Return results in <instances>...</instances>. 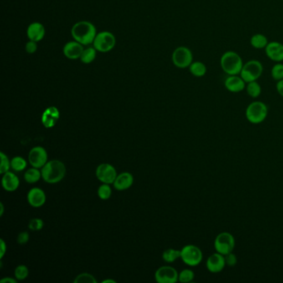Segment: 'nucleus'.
<instances>
[{
	"instance_id": "5",
	"label": "nucleus",
	"mask_w": 283,
	"mask_h": 283,
	"mask_svg": "<svg viewBox=\"0 0 283 283\" xmlns=\"http://www.w3.org/2000/svg\"><path fill=\"white\" fill-rule=\"evenodd\" d=\"M181 260L189 267H197L203 261V252L198 246L188 244L181 249Z\"/></svg>"
},
{
	"instance_id": "20",
	"label": "nucleus",
	"mask_w": 283,
	"mask_h": 283,
	"mask_svg": "<svg viewBox=\"0 0 283 283\" xmlns=\"http://www.w3.org/2000/svg\"><path fill=\"white\" fill-rule=\"evenodd\" d=\"M2 186L7 192H14L19 186V179L15 174L10 171L3 174Z\"/></svg>"
},
{
	"instance_id": "16",
	"label": "nucleus",
	"mask_w": 283,
	"mask_h": 283,
	"mask_svg": "<svg viewBox=\"0 0 283 283\" xmlns=\"http://www.w3.org/2000/svg\"><path fill=\"white\" fill-rule=\"evenodd\" d=\"M60 118V112L55 106H50L43 111L42 123L46 128H53Z\"/></svg>"
},
{
	"instance_id": "31",
	"label": "nucleus",
	"mask_w": 283,
	"mask_h": 283,
	"mask_svg": "<svg viewBox=\"0 0 283 283\" xmlns=\"http://www.w3.org/2000/svg\"><path fill=\"white\" fill-rule=\"evenodd\" d=\"M271 75L273 80L276 82L283 80V63H276L271 71Z\"/></svg>"
},
{
	"instance_id": "40",
	"label": "nucleus",
	"mask_w": 283,
	"mask_h": 283,
	"mask_svg": "<svg viewBox=\"0 0 283 283\" xmlns=\"http://www.w3.org/2000/svg\"><path fill=\"white\" fill-rule=\"evenodd\" d=\"M276 89L278 91V94L283 97V79L278 81L276 84Z\"/></svg>"
},
{
	"instance_id": "15",
	"label": "nucleus",
	"mask_w": 283,
	"mask_h": 283,
	"mask_svg": "<svg viewBox=\"0 0 283 283\" xmlns=\"http://www.w3.org/2000/svg\"><path fill=\"white\" fill-rule=\"evenodd\" d=\"M247 83L239 75H229L224 81L226 89L232 93H239L245 90Z\"/></svg>"
},
{
	"instance_id": "9",
	"label": "nucleus",
	"mask_w": 283,
	"mask_h": 283,
	"mask_svg": "<svg viewBox=\"0 0 283 283\" xmlns=\"http://www.w3.org/2000/svg\"><path fill=\"white\" fill-rule=\"evenodd\" d=\"M115 44V36L110 32H101L95 36L93 45L96 50L105 53L111 50Z\"/></svg>"
},
{
	"instance_id": "3",
	"label": "nucleus",
	"mask_w": 283,
	"mask_h": 283,
	"mask_svg": "<svg viewBox=\"0 0 283 283\" xmlns=\"http://www.w3.org/2000/svg\"><path fill=\"white\" fill-rule=\"evenodd\" d=\"M243 59L234 51H227L220 58V67L227 75H239L243 68Z\"/></svg>"
},
{
	"instance_id": "19",
	"label": "nucleus",
	"mask_w": 283,
	"mask_h": 283,
	"mask_svg": "<svg viewBox=\"0 0 283 283\" xmlns=\"http://www.w3.org/2000/svg\"><path fill=\"white\" fill-rule=\"evenodd\" d=\"M83 44L78 42H69L64 46L63 53L69 59H78L83 54Z\"/></svg>"
},
{
	"instance_id": "23",
	"label": "nucleus",
	"mask_w": 283,
	"mask_h": 283,
	"mask_svg": "<svg viewBox=\"0 0 283 283\" xmlns=\"http://www.w3.org/2000/svg\"><path fill=\"white\" fill-rule=\"evenodd\" d=\"M189 72L195 78H203L207 73V67L204 63L199 61H196L191 63L189 66Z\"/></svg>"
},
{
	"instance_id": "17",
	"label": "nucleus",
	"mask_w": 283,
	"mask_h": 283,
	"mask_svg": "<svg viewBox=\"0 0 283 283\" xmlns=\"http://www.w3.org/2000/svg\"><path fill=\"white\" fill-rule=\"evenodd\" d=\"M28 203L33 208H40L44 205L46 199V193L44 191L40 188L31 189L28 193Z\"/></svg>"
},
{
	"instance_id": "32",
	"label": "nucleus",
	"mask_w": 283,
	"mask_h": 283,
	"mask_svg": "<svg viewBox=\"0 0 283 283\" xmlns=\"http://www.w3.org/2000/svg\"><path fill=\"white\" fill-rule=\"evenodd\" d=\"M28 274H29V271H28V267L25 265L18 266L14 271V276L18 281L25 280L26 278H28Z\"/></svg>"
},
{
	"instance_id": "1",
	"label": "nucleus",
	"mask_w": 283,
	"mask_h": 283,
	"mask_svg": "<svg viewBox=\"0 0 283 283\" xmlns=\"http://www.w3.org/2000/svg\"><path fill=\"white\" fill-rule=\"evenodd\" d=\"M42 178L48 184H57L63 181L67 173V169L62 161L54 160L48 161L41 170Z\"/></svg>"
},
{
	"instance_id": "37",
	"label": "nucleus",
	"mask_w": 283,
	"mask_h": 283,
	"mask_svg": "<svg viewBox=\"0 0 283 283\" xmlns=\"http://www.w3.org/2000/svg\"><path fill=\"white\" fill-rule=\"evenodd\" d=\"M28 240H29V234L27 232H22V233L18 234V238H17L18 243L20 244V245L26 244V243H28Z\"/></svg>"
},
{
	"instance_id": "35",
	"label": "nucleus",
	"mask_w": 283,
	"mask_h": 283,
	"mask_svg": "<svg viewBox=\"0 0 283 283\" xmlns=\"http://www.w3.org/2000/svg\"><path fill=\"white\" fill-rule=\"evenodd\" d=\"M43 221L41 218H34L31 219L30 222L28 223V228L30 230L33 231H40L43 229Z\"/></svg>"
},
{
	"instance_id": "2",
	"label": "nucleus",
	"mask_w": 283,
	"mask_h": 283,
	"mask_svg": "<svg viewBox=\"0 0 283 283\" xmlns=\"http://www.w3.org/2000/svg\"><path fill=\"white\" fill-rule=\"evenodd\" d=\"M72 36L77 42L83 45L93 43L96 36V31L93 23L82 21L76 23L72 28Z\"/></svg>"
},
{
	"instance_id": "14",
	"label": "nucleus",
	"mask_w": 283,
	"mask_h": 283,
	"mask_svg": "<svg viewBox=\"0 0 283 283\" xmlns=\"http://www.w3.org/2000/svg\"><path fill=\"white\" fill-rule=\"evenodd\" d=\"M265 53L270 60L275 63H283V44L278 41L269 42L265 48Z\"/></svg>"
},
{
	"instance_id": "30",
	"label": "nucleus",
	"mask_w": 283,
	"mask_h": 283,
	"mask_svg": "<svg viewBox=\"0 0 283 283\" xmlns=\"http://www.w3.org/2000/svg\"><path fill=\"white\" fill-rule=\"evenodd\" d=\"M111 193H112L111 188L110 187V185H108V184H103L98 188V197L102 200L109 199L111 196Z\"/></svg>"
},
{
	"instance_id": "13",
	"label": "nucleus",
	"mask_w": 283,
	"mask_h": 283,
	"mask_svg": "<svg viewBox=\"0 0 283 283\" xmlns=\"http://www.w3.org/2000/svg\"><path fill=\"white\" fill-rule=\"evenodd\" d=\"M224 256L219 253L211 254L206 261V268L211 273H219L225 268Z\"/></svg>"
},
{
	"instance_id": "43",
	"label": "nucleus",
	"mask_w": 283,
	"mask_h": 283,
	"mask_svg": "<svg viewBox=\"0 0 283 283\" xmlns=\"http://www.w3.org/2000/svg\"><path fill=\"white\" fill-rule=\"evenodd\" d=\"M115 280H113V279H105V280L102 281V283H115Z\"/></svg>"
},
{
	"instance_id": "41",
	"label": "nucleus",
	"mask_w": 283,
	"mask_h": 283,
	"mask_svg": "<svg viewBox=\"0 0 283 283\" xmlns=\"http://www.w3.org/2000/svg\"><path fill=\"white\" fill-rule=\"evenodd\" d=\"M17 279H14V278H10V277H8V278H4L3 279L0 280V283H17Z\"/></svg>"
},
{
	"instance_id": "21",
	"label": "nucleus",
	"mask_w": 283,
	"mask_h": 283,
	"mask_svg": "<svg viewBox=\"0 0 283 283\" xmlns=\"http://www.w3.org/2000/svg\"><path fill=\"white\" fill-rule=\"evenodd\" d=\"M27 34L30 40L34 42L41 41L45 35V28L43 24L39 23H33L28 26Z\"/></svg>"
},
{
	"instance_id": "27",
	"label": "nucleus",
	"mask_w": 283,
	"mask_h": 283,
	"mask_svg": "<svg viewBox=\"0 0 283 283\" xmlns=\"http://www.w3.org/2000/svg\"><path fill=\"white\" fill-rule=\"evenodd\" d=\"M27 167V161L25 159L21 157V156H15L14 158L12 159L11 161V168L16 172L23 171L25 170Z\"/></svg>"
},
{
	"instance_id": "25",
	"label": "nucleus",
	"mask_w": 283,
	"mask_h": 283,
	"mask_svg": "<svg viewBox=\"0 0 283 283\" xmlns=\"http://www.w3.org/2000/svg\"><path fill=\"white\" fill-rule=\"evenodd\" d=\"M41 178H42L41 171L34 167L29 169L24 174V180L28 184L37 183Z\"/></svg>"
},
{
	"instance_id": "42",
	"label": "nucleus",
	"mask_w": 283,
	"mask_h": 283,
	"mask_svg": "<svg viewBox=\"0 0 283 283\" xmlns=\"http://www.w3.org/2000/svg\"><path fill=\"white\" fill-rule=\"evenodd\" d=\"M3 212H4V207H3V203H0V216H3Z\"/></svg>"
},
{
	"instance_id": "24",
	"label": "nucleus",
	"mask_w": 283,
	"mask_h": 283,
	"mask_svg": "<svg viewBox=\"0 0 283 283\" xmlns=\"http://www.w3.org/2000/svg\"><path fill=\"white\" fill-rule=\"evenodd\" d=\"M245 90L247 92V94L250 97L254 98V99L259 97L261 93H262V88H261L260 84L257 81L247 83Z\"/></svg>"
},
{
	"instance_id": "33",
	"label": "nucleus",
	"mask_w": 283,
	"mask_h": 283,
	"mask_svg": "<svg viewBox=\"0 0 283 283\" xmlns=\"http://www.w3.org/2000/svg\"><path fill=\"white\" fill-rule=\"evenodd\" d=\"M97 281L90 273H81L75 278L74 283H96Z\"/></svg>"
},
{
	"instance_id": "11",
	"label": "nucleus",
	"mask_w": 283,
	"mask_h": 283,
	"mask_svg": "<svg viewBox=\"0 0 283 283\" xmlns=\"http://www.w3.org/2000/svg\"><path fill=\"white\" fill-rule=\"evenodd\" d=\"M95 176L100 182L110 185L114 183V181L117 177V173L114 166L110 164L103 163L100 164L96 168Z\"/></svg>"
},
{
	"instance_id": "7",
	"label": "nucleus",
	"mask_w": 283,
	"mask_h": 283,
	"mask_svg": "<svg viewBox=\"0 0 283 283\" xmlns=\"http://www.w3.org/2000/svg\"><path fill=\"white\" fill-rule=\"evenodd\" d=\"M263 66L262 63L260 61L253 59L243 64L240 76L248 83L258 81L263 75Z\"/></svg>"
},
{
	"instance_id": "26",
	"label": "nucleus",
	"mask_w": 283,
	"mask_h": 283,
	"mask_svg": "<svg viewBox=\"0 0 283 283\" xmlns=\"http://www.w3.org/2000/svg\"><path fill=\"white\" fill-rule=\"evenodd\" d=\"M181 251L177 250V249H174V248H169L166 249L163 253L162 258L164 261L166 263H174L176 262L177 259L181 258Z\"/></svg>"
},
{
	"instance_id": "34",
	"label": "nucleus",
	"mask_w": 283,
	"mask_h": 283,
	"mask_svg": "<svg viewBox=\"0 0 283 283\" xmlns=\"http://www.w3.org/2000/svg\"><path fill=\"white\" fill-rule=\"evenodd\" d=\"M0 157H1V166H0V174L7 173L9 171L11 168V161L8 160V156H6L3 152L0 153Z\"/></svg>"
},
{
	"instance_id": "29",
	"label": "nucleus",
	"mask_w": 283,
	"mask_h": 283,
	"mask_svg": "<svg viewBox=\"0 0 283 283\" xmlns=\"http://www.w3.org/2000/svg\"><path fill=\"white\" fill-rule=\"evenodd\" d=\"M194 277L195 274L193 273V271L186 268L179 273V282L182 283H191L194 279Z\"/></svg>"
},
{
	"instance_id": "8",
	"label": "nucleus",
	"mask_w": 283,
	"mask_h": 283,
	"mask_svg": "<svg viewBox=\"0 0 283 283\" xmlns=\"http://www.w3.org/2000/svg\"><path fill=\"white\" fill-rule=\"evenodd\" d=\"M172 61L176 67L181 69L189 68L193 63V53L187 47H179L174 51Z\"/></svg>"
},
{
	"instance_id": "38",
	"label": "nucleus",
	"mask_w": 283,
	"mask_h": 283,
	"mask_svg": "<svg viewBox=\"0 0 283 283\" xmlns=\"http://www.w3.org/2000/svg\"><path fill=\"white\" fill-rule=\"evenodd\" d=\"M37 43V42L30 40L26 44V51H27V53H30V54L35 53L36 51H37V48H38V46H37V43Z\"/></svg>"
},
{
	"instance_id": "10",
	"label": "nucleus",
	"mask_w": 283,
	"mask_h": 283,
	"mask_svg": "<svg viewBox=\"0 0 283 283\" xmlns=\"http://www.w3.org/2000/svg\"><path fill=\"white\" fill-rule=\"evenodd\" d=\"M158 283H176L179 282V273L171 266H163L156 270L155 274Z\"/></svg>"
},
{
	"instance_id": "4",
	"label": "nucleus",
	"mask_w": 283,
	"mask_h": 283,
	"mask_svg": "<svg viewBox=\"0 0 283 283\" xmlns=\"http://www.w3.org/2000/svg\"><path fill=\"white\" fill-rule=\"evenodd\" d=\"M268 115V105L260 100L251 102L246 109V119L254 125L263 123Z\"/></svg>"
},
{
	"instance_id": "36",
	"label": "nucleus",
	"mask_w": 283,
	"mask_h": 283,
	"mask_svg": "<svg viewBox=\"0 0 283 283\" xmlns=\"http://www.w3.org/2000/svg\"><path fill=\"white\" fill-rule=\"evenodd\" d=\"M224 259H225V263L227 267H231L232 268V267L237 265V263H238V258L233 253V252L224 255Z\"/></svg>"
},
{
	"instance_id": "22",
	"label": "nucleus",
	"mask_w": 283,
	"mask_h": 283,
	"mask_svg": "<svg viewBox=\"0 0 283 283\" xmlns=\"http://www.w3.org/2000/svg\"><path fill=\"white\" fill-rule=\"evenodd\" d=\"M268 39L264 34L262 33H256L254 35L252 36L250 39L251 46L255 49H265L266 47L268 46Z\"/></svg>"
},
{
	"instance_id": "18",
	"label": "nucleus",
	"mask_w": 283,
	"mask_h": 283,
	"mask_svg": "<svg viewBox=\"0 0 283 283\" xmlns=\"http://www.w3.org/2000/svg\"><path fill=\"white\" fill-rule=\"evenodd\" d=\"M134 183V177L129 172H123L117 176L114 181V188L119 191L126 190L130 188Z\"/></svg>"
},
{
	"instance_id": "12",
	"label": "nucleus",
	"mask_w": 283,
	"mask_h": 283,
	"mask_svg": "<svg viewBox=\"0 0 283 283\" xmlns=\"http://www.w3.org/2000/svg\"><path fill=\"white\" fill-rule=\"evenodd\" d=\"M28 161L34 168L42 169L48 162V152L42 146L33 147L28 155Z\"/></svg>"
},
{
	"instance_id": "6",
	"label": "nucleus",
	"mask_w": 283,
	"mask_h": 283,
	"mask_svg": "<svg viewBox=\"0 0 283 283\" xmlns=\"http://www.w3.org/2000/svg\"><path fill=\"white\" fill-rule=\"evenodd\" d=\"M236 246L235 238L229 232H222L216 236L213 243V247L217 253H221L223 256L232 253Z\"/></svg>"
},
{
	"instance_id": "28",
	"label": "nucleus",
	"mask_w": 283,
	"mask_h": 283,
	"mask_svg": "<svg viewBox=\"0 0 283 283\" xmlns=\"http://www.w3.org/2000/svg\"><path fill=\"white\" fill-rule=\"evenodd\" d=\"M95 50L96 49L95 48H88L84 49L83 54L81 56V61L86 64L93 63V61L95 60V54H96Z\"/></svg>"
},
{
	"instance_id": "39",
	"label": "nucleus",
	"mask_w": 283,
	"mask_h": 283,
	"mask_svg": "<svg viewBox=\"0 0 283 283\" xmlns=\"http://www.w3.org/2000/svg\"><path fill=\"white\" fill-rule=\"evenodd\" d=\"M7 252V245L3 239H0V259L3 258V256Z\"/></svg>"
}]
</instances>
